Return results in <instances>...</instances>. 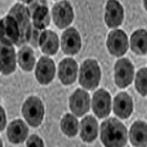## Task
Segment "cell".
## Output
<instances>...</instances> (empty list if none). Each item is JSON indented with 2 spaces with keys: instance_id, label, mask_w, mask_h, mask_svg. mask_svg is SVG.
Returning <instances> with one entry per match:
<instances>
[{
  "instance_id": "1",
  "label": "cell",
  "mask_w": 147,
  "mask_h": 147,
  "mask_svg": "<svg viewBox=\"0 0 147 147\" xmlns=\"http://www.w3.org/2000/svg\"><path fill=\"white\" fill-rule=\"evenodd\" d=\"M102 143L107 147H122L127 144V130L125 125L116 118L105 120L100 127Z\"/></svg>"
},
{
  "instance_id": "2",
  "label": "cell",
  "mask_w": 147,
  "mask_h": 147,
  "mask_svg": "<svg viewBox=\"0 0 147 147\" xmlns=\"http://www.w3.org/2000/svg\"><path fill=\"white\" fill-rule=\"evenodd\" d=\"M101 80V70L99 64L94 59H86L80 69V84L86 90H94Z\"/></svg>"
},
{
  "instance_id": "3",
  "label": "cell",
  "mask_w": 147,
  "mask_h": 147,
  "mask_svg": "<svg viewBox=\"0 0 147 147\" xmlns=\"http://www.w3.org/2000/svg\"><path fill=\"white\" fill-rule=\"evenodd\" d=\"M9 15H11L15 19L16 22L18 23L19 28H20L21 39L18 46H24V44L30 42L32 30V21H30V16L28 8L22 3H17L9 11Z\"/></svg>"
},
{
  "instance_id": "4",
  "label": "cell",
  "mask_w": 147,
  "mask_h": 147,
  "mask_svg": "<svg viewBox=\"0 0 147 147\" xmlns=\"http://www.w3.org/2000/svg\"><path fill=\"white\" fill-rule=\"evenodd\" d=\"M22 114L30 125L39 127L44 118V105L41 99L37 96H30L24 102Z\"/></svg>"
},
{
  "instance_id": "5",
  "label": "cell",
  "mask_w": 147,
  "mask_h": 147,
  "mask_svg": "<svg viewBox=\"0 0 147 147\" xmlns=\"http://www.w3.org/2000/svg\"><path fill=\"white\" fill-rule=\"evenodd\" d=\"M21 32L18 23L11 15L0 19V42L7 45H19Z\"/></svg>"
},
{
  "instance_id": "6",
  "label": "cell",
  "mask_w": 147,
  "mask_h": 147,
  "mask_svg": "<svg viewBox=\"0 0 147 147\" xmlns=\"http://www.w3.org/2000/svg\"><path fill=\"white\" fill-rule=\"evenodd\" d=\"M52 17H53L54 24L58 28L63 30L69 27L75 17L73 7L70 2L67 0L57 2L52 8Z\"/></svg>"
},
{
  "instance_id": "7",
  "label": "cell",
  "mask_w": 147,
  "mask_h": 147,
  "mask_svg": "<svg viewBox=\"0 0 147 147\" xmlns=\"http://www.w3.org/2000/svg\"><path fill=\"white\" fill-rule=\"evenodd\" d=\"M115 71V84L120 88L127 87L134 80V67L127 58H122L118 60L114 67Z\"/></svg>"
},
{
  "instance_id": "8",
  "label": "cell",
  "mask_w": 147,
  "mask_h": 147,
  "mask_svg": "<svg viewBox=\"0 0 147 147\" xmlns=\"http://www.w3.org/2000/svg\"><path fill=\"white\" fill-rule=\"evenodd\" d=\"M107 48L111 55L122 57L129 49V39L123 30H114L108 34Z\"/></svg>"
},
{
  "instance_id": "9",
  "label": "cell",
  "mask_w": 147,
  "mask_h": 147,
  "mask_svg": "<svg viewBox=\"0 0 147 147\" xmlns=\"http://www.w3.org/2000/svg\"><path fill=\"white\" fill-rule=\"evenodd\" d=\"M92 111L99 119H103L111 113V95L103 88L94 92L91 101Z\"/></svg>"
},
{
  "instance_id": "10",
  "label": "cell",
  "mask_w": 147,
  "mask_h": 147,
  "mask_svg": "<svg viewBox=\"0 0 147 147\" xmlns=\"http://www.w3.org/2000/svg\"><path fill=\"white\" fill-rule=\"evenodd\" d=\"M55 63L51 58L42 56L39 58L35 67V78L40 84H49L55 77Z\"/></svg>"
},
{
  "instance_id": "11",
  "label": "cell",
  "mask_w": 147,
  "mask_h": 147,
  "mask_svg": "<svg viewBox=\"0 0 147 147\" xmlns=\"http://www.w3.org/2000/svg\"><path fill=\"white\" fill-rule=\"evenodd\" d=\"M61 48L67 55H75L80 52L82 48V38L75 28H69L62 34Z\"/></svg>"
},
{
  "instance_id": "12",
  "label": "cell",
  "mask_w": 147,
  "mask_h": 147,
  "mask_svg": "<svg viewBox=\"0 0 147 147\" xmlns=\"http://www.w3.org/2000/svg\"><path fill=\"white\" fill-rule=\"evenodd\" d=\"M124 8L118 0H108L105 6V23L108 28H116L124 21Z\"/></svg>"
},
{
  "instance_id": "13",
  "label": "cell",
  "mask_w": 147,
  "mask_h": 147,
  "mask_svg": "<svg viewBox=\"0 0 147 147\" xmlns=\"http://www.w3.org/2000/svg\"><path fill=\"white\" fill-rule=\"evenodd\" d=\"M90 96L84 89H77L70 97V109L78 117H82L89 111Z\"/></svg>"
},
{
  "instance_id": "14",
  "label": "cell",
  "mask_w": 147,
  "mask_h": 147,
  "mask_svg": "<svg viewBox=\"0 0 147 147\" xmlns=\"http://www.w3.org/2000/svg\"><path fill=\"white\" fill-rule=\"evenodd\" d=\"M16 52L13 45L0 42V72L3 75H11L16 71Z\"/></svg>"
},
{
  "instance_id": "15",
  "label": "cell",
  "mask_w": 147,
  "mask_h": 147,
  "mask_svg": "<svg viewBox=\"0 0 147 147\" xmlns=\"http://www.w3.org/2000/svg\"><path fill=\"white\" fill-rule=\"evenodd\" d=\"M78 64L73 58H65L59 63V80L64 85L73 84L78 77Z\"/></svg>"
},
{
  "instance_id": "16",
  "label": "cell",
  "mask_w": 147,
  "mask_h": 147,
  "mask_svg": "<svg viewBox=\"0 0 147 147\" xmlns=\"http://www.w3.org/2000/svg\"><path fill=\"white\" fill-rule=\"evenodd\" d=\"M114 113L120 119H127L134 111V102L129 94L120 92L115 96L113 102Z\"/></svg>"
},
{
  "instance_id": "17",
  "label": "cell",
  "mask_w": 147,
  "mask_h": 147,
  "mask_svg": "<svg viewBox=\"0 0 147 147\" xmlns=\"http://www.w3.org/2000/svg\"><path fill=\"white\" fill-rule=\"evenodd\" d=\"M38 46L46 55H55L59 48L58 35L51 30H42L38 38Z\"/></svg>"
},
{
  "instance_id": "18",
  "label": "cell",
  "mask_w": 147,
  "mask_h": 147,
  "mask_svg": "<svg viewBox=\"0 0 147 147\" xmlns=\"http://www.w3.org/2000/svg\"><path fill=\"white\" fill-rule=\"evenodd\" d=\"M28 134V127L24 121L18 119L10 123L7 129L8 140L14 144L22 143L26 140Z\"/></svg>"
},
{
  "instance_id": "19",
  "label": "cell",
  "mask_w": 147,
  "mask_h": 147,
  "mask_svg": "<svg viewBox=\"0 0 147 147\" xmlns=\"http://www.w3.org/2000/svg\"><path fill=\"white\" fill-rule=\"evenodd\" d=\"M130 143L134 146L145 147L147 145V125L145 122L136 121L129 129Z\"/></svg>"
},
{
  "instance_id": "20",
  "label": "cell",
  "mask_w": 147,
  "mask_h": 147,
  "mask_svg": "<svg viewBox=\"0 0 147 147\" xmlns=\"http://www.w3.org/2000/svg\"><path fill=\"white\" fill-rule=\"evenodd\" d=\"M32 28L38 30H44L50 25L48 5H41L30 12Z\"/></svg>"
},
{
  "instance_id": "21",
  "label": "cell",
  "mask_w": 147,
  "mask_h": 147,
  "mask_svg": "<svg viewBox=\"0 0 147 147\" xmlns=\"http://www.w3.org/2000/svg\"><path fill=\"white\" fill-rule=\"evenodd\" d=\"M98 134V123L92 116H86L80 122V138L84 142H92Z\"/></svg>"
},
{
  "instance_id": "22",
  "label": "cell",
  "mask_w": 147,
  "mask_h": 147,
  "mask_svg": "<svg viewBox=\"0 0 147 147\" xmlns=\"http://www.w3.org/2000/svg\"><path fill=\"white\" fill-rule=\"evenodd\" d=\"M130 49L137 55L144 56L147 52V34L146 30H136L130 36Z\"/></svg>"
},
{
  "instance_id": "23",
  "label": "cell",
  "mask_w": 147,
  "mask_h": 147,
  "mask_svg": "<svg viewBox=\"0 0 147 147\" xmlns=\"http://www.w3.org/2000/svg\"><path fill=\"white\" fill-rule=\"evenodd\" d=\"M18 63L22 70L26 72H30L35 65L34 52L30 47L24 45L18 52Z\"/></svg>"
},
{
  "instance_id": "24",
  "label": "cell",
  "mask_w": 147,
  "mask_h": 147,
  "mask_svg": "<svg viewBox=\"0 0 147 147\" xmlns=\"http://www.w3.org/2000/svg\"><path fill=\"white\" fill-rule=\"evenodd\" d=\"M61 130L68 137H74L79 131V121L72 114H66L61 120Z\"/></svg>"
},
{
  "instance_id": "25",
  "label": "cell",
  "mask_w": 147,
  "mask_h": 147,
  "mask_svg": "<svg viewBox=\"0 0 147 147\" xmlns=\"http://www.w3.org/2000/svg\"><path fill=\"white\" fill-rule=\"evenodd\" d=\"M146 79H147V69L142 68L136 73V80H134L136 90L138 91L139 93H140V95L142 96H146V94H147Z\"/></svg>"
},
{
  "instance_id": "26",
  "label": "cell",
  "mask_w": 147,
  "mask_h": 147,
  "mask_svg": "<svg viewBox=\"0 0 147 147\" xmlns=\"http://www.w3.org/2000/svg\"><path fill=\"white\" fill-rule=\"evenodd\" d=\"M27 146H36V147H43L44 146V143H43V140L41 138L36 136V134H32L28 137V139L27 140V143H26Z\"/></svg>"
},
{
  "instance_id": "27",
  "label": "cell",
  "mask_w": 147,
  "mask_h": 147,
  "mask_svg": "<svg viewBox=\"0 0 147 147\" xmlns=\"http://www.w3.org/2000/svg\"><path fill=\"white\" fill-rule=\"evenodd\" d=\"M28 4V13H30V11L34 10L35 8H37V7L41 6V5H48L47 4V1L46 0H30Z\"/></svg>"
},
{
  "instance_id": "28",
  "label": "cell",
  "mask_w": 147,
  "mask_h": 147,
  "mask_svg": "<svg viewBox=\"0 0 147 147\" xmlns=\"http://www.w3.org/2000/svg\"><path fill=\"white\" fill-rule=\"evenodd\" d=\"M6 115H5V111H4L3 107L0 106V131L3 130L6 127Z\"/></svg>"
},
{
  "instance_id": "29",
  "label": "cell",
  "mask_w": 147,
  "mask_h": 147,
  "mask_svg": "<svg viewBox=\"0 0 147 147\" xmlns=\"http://www.w3.org/2000/svg\"><path fill=\"white\" fill-rule=\"evenodd\" d=\"M21 2H23V3H28V2L30 1V0H20Z\"/></svg>"
},
{
  "instance_id": "30",
  "label": "cell",
  "mask_w": 147,
  "mask_h": 147,
  "mask_svg": "<svg viewBox=\"0 0 147 147\" xmlns=\"http://www.w3.org/2000/svg\"><path fill=\"white\" fill-rule=\"evenodd\" d=\"M3 146V143H2V140H1V138H0V147H2Z\"/></svg>"
}]
</instances>
